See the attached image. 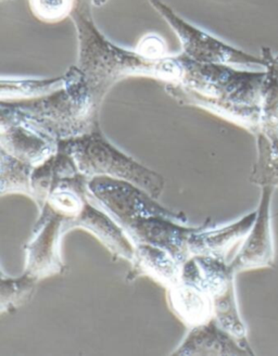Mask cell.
Segmentation results:
<instances>
[{"instance_id":"6","label":"cell","mask_w":278,"mask_h":356,"mask_svg":"<svg viewBox=\"0 0 278 356\" xmlns=\"http://www.w3.org/2000/svg\"><path fill=\"white\" fill-rule=\"evenodd\" d=\"M159 13L172 30L177 35L181 44V55L199 63L234 65V67H262L264 60L248 52L233 47L220 38L197 28L179 17L171 7L162 0H147Z\"/></svg>"},{"instance_id":"10","label":"cell","mask_w":278,"mask_h":356,"mask_svg":"<svg viewBox=\"0 0 278 356\" xmlns=\"http://www.w3.org/2000/svg\"><path fill=\"white\" fill-rule=\"evenodd\" d=\"M260 204L254 226L245 238L243 247L231 264L234 272L272 266L274 263L273 236L271 227V202L273 186H262Z\"/></svg>"},{"instance_id":"1","label":"cell","mask_w":278,"mask_h":356,"mask_svg":"<svg viewBox=\"0 0 278 356\" xmlns=\"http://www.w3.org/2000/svg\"><path fill=\"white\" fill-rule=\"evenodd\" d=\"M177 82L165 90L179 104L197 106L229 120L256 135L260 129L262 85L265 71H248L234 65L199 63L175 56Z\"/></svg>"},{"instance_id":"13","label":"cell","mask_w":278,"mask_h":356,"mask_svg":"<svg viewBox=\"0 0 278 356\" xmlns=\"http://www.w3.org/2000/svg\"><path fill=\"white\" fill-rule=\"evenodd\" d=\"M256 218V210L219 229H208L210 220H206L189 237L190 257H210L226 260L229 251L248 236Z\"/></svg>"},{"instance_id":"4","label":"cell","mask_w":278,"mask_h":356,"mask_svg":"<svg viewBox=\"0 0 278 356\" xmlns=\"http://www.w3.org/2000/svg\"><path fill=\"white\" fill-rule=\"evenodd\" d=\"M63 88L33 99L0 102V123L21 122L57 140H69L99 127L101 104L95 100L77 65L65 73Z\"/></svg>"},{"instance_id":"5","label":"cell","mask_w":278,"mask_h":356,"mask_svg":"<svg viewBox=\"0 0 278 356\" xmlns=\"http://www.w3.org/2000/svg\"><path fill=\"white\" fill-rule=\"evenodd\" d=\"M85 177L104 176L136 185L159 199L165 187L163 176L122 152L102 135L99 127L77 138L61 140Z\"/></svg>"},{"instance_id":"16","label":"cell","mask_w":278,"mask_h":356,"mask_svg":"<svg viewBox=\"0 0 278 356\" xmlns=\"http://www.w3.org/2000/svg\"><path fill=\"white\" fill-rule=\"evenodd\" d=\"M77 174H80V172L77 170L72 156L60 141L57 152L44 163L34 168L33 171L32 199L36 203L38 210L45 207L50 193L60 181L73 177Z\"/></svg>"},{"instance_id":"11","label":"cell","mask_w":278,"mask_h":356,"mask_svg":"<svg viewBox=\"0 0 278 356\" xmlns=\"http://www.w3.org/2000/svg\"><path fill=\"white\" fill-rule=\"evenodd\" d=\"M59 143L28 124L0 123V149L34 168L54 156L59 149Z\"/></svg>"},{"instance_id":"20","label":"cell","mask_w":278,"mask_h":356,"mask_svg":"<svg viewBox=\"0 0 278 356\" xmlns=\"http://www.w3.org/2000/svg\"><path fill=\"white\" fill-rule=\"evenodd\" d=\"M34 166L20 161L0 149V193H22L32 198Z\"/></svg>"},{"instance_id":"24","label":"cell","mask_w":278,"mask_h":356,"mask_svg":"<svg viewBox=\"0 0 278 356\" xmlns=\"http://www.w3.org/2000/svg\"><path fill=\"white\" fill-rule=\"evenodd\" d=\"M137 51L149 59L167 58V44L159 35L148 34L140 40L136 47Z\"/></svg>"},{"instance_id":"22","label":"cell","mask_w":278,"mask_h":356,"mask_svg":"<svg viewBox=\"0 0 278 356\" xmlns=\"http://www.w3.org/2000/svg\"><path fill=\"white\" fill-rule=\"evenodd\" d=\"M40 280L25 273L17 278L1 277L0 280V312L15 311L32 298Z\"/></svg>"},{"instance_id":"23","label":"cell","mask_w":278,"mask_h":356,"mask_svg":"<svg viewBox=\"0 0 278 356\" xmlns=\"http://www.w3.org/2000/svg\"><path fill=\"white\" fill-rule=\"evenodd\" d=\"M28 3L38 20L56 23L71 15L75 0H28Z\"/></svg>"},{"instance_id":"3","label":"cell","mask_w":278,"mask_h":356,"mask_svg":"<svg viewBox=\"0 0 278 356\" xmlns=\"http://www.w3.org/2000/svg\"><path fill=\"white\" fill-rule=\"evenodd\" d=\"M90 0H75L70 17L79 40L77 67L84 75L95 100L101 104L113 85L129 76H147L177 82L179 67L175 56L149 59L136 49L120 47L108 40L95 24Z\"/></svg>"},{"instance_id":"2","label":"cell","mask_w":278,"mask_h":356,"mask_svg":"<svg viewBox=\"0 0 278 356\" xmlns=\"http://www.w3.org/2000/svg\"><path fill=\"white\" fill-rule=\"evenodd\" d=\"M88 198L117 222L133 245L161 248L181 264L190 259L188 239L200 226H189L184 213L164 208L136 185L104 176L88 179Z\"/></svg>"},{"instance_id":"7","label":"cell","mask_w":278,"mask_h":356,"mask_svg":"<svg viewBox=\"0 0 278 356\" xmlns=\"http://www.w3.org/2000/svg\"><path fill=\"white\" fill-rule=\"evenodd\" d=\"M196 261L202 284L213 303V319L223 330L236 338L243 346L250 348L246 327L237 307L234 272L226 260L210 257H193Z\"/></svg>"},{"instance_id":"12","label":"cell","mask_w":278,"mask_h":356,"mask_svg":"<svg viewBox=\"0 0 278 356\" xmlns=\"http://www.w3.org/2000/svg\"><path fill=\"white\" fill-rule=\"evenodd\" d=\"M75 228H82L90 232L115 257L129 262L134 254V245L124 230L117 225V222L108 213L90 200H88L76 218L65 220V234Z\"/></svg>"},{"instance_id":"18","label":"cell","mask_w":278,"mask_h":356,"mask_svg":"<svg viewBox=\"0 0 278 356\" xmlns=\"http://www.w3.org/2000/svg\"><path fill=\"white\" fill-rule=\"evenodd\" d=\"M88 200V178L80 173L60 181L45 206L65 220H72L82 212Z\"/></svg>"},{"instance_id":"21","label":"cell","mask_w":278,"mask_h":356,"mask_svg":"<svg viewBox=\"0 0 278 356\" xmlns=\"http://www.w3.org/2000/svg\"><path fill=\"white\" fill-rule=\"evenodd\" d=\"M258 159L254 165L251 181L256 185L278 187V135L266 138L262 134H256Z\"/></svg>"},{"instance_id":"14","label":"cell","mask_w":278,"mask_h":356,"mask_svg":"<svg viewBox=\"0 0 278 356\" xmlns=\"http://www.w3.org/2000/svg\"><path fill=\"white\" fill-rule=\"evenodd\" d=\"M173 355H254L236 338L221 328L212 319L190 328Z\"/></svg>"},{"instance_id":"17","label":"cell","mask_w":278,"mask_h":356,"mask_svg":"<svg viewBox=\"0 0 278 356\" xmlns=\"http://www.w3.org/2000/svg\"><path fill=\"white\" fill-rule=\"evenodd\" d=\"M261 57L264 60L265 76L262 85L260 129L256 134L272 138L278 135V55L270 48H262Z\"/></svg>"},{"instance_id":"8","label":"cell","mask_w":278,"mask_h":356,"mask_svg":"<svg viewBox=\"0 0 278 356\" xmlns=\"http://www.w3.org/2000/svg\"><path fill=\"white\" fill-rule=\"evenodd\" d=\"M40 212L32 237L25 245V273L38 280L51 277L65 270L61 257V240L65 235V218L47 206Z\"/></svg>"},{"instance_id":"9","label":"cell","mask_w":278,"mask_h":356,"mask_svg":"<svg viewBox=\"0 0 278 356\" xmlns=\"http://www.w3.org/2000/svg\"><path fill=\"white\" fill-rule=\"evenodd\" d=\"M167 295L174 314L189 328L213 319V303L202 284L194 257L184 263L181 280L167 289Z\"/></svg>"},{"instance_id":"19","label":"cell","mask_w":278,"mask_h":356,"mask_svg":"<svg viewBox=\"0 0 278 356\" xmlns=\"http://www.w3.org/2000/svg\"><path fill=\"white\" fill-rule=\"evenodd\" d=\"M65 74L45 79H1L0 99L1 102L33 99L51 94L65 86Z\"/></svg>"},{"instance_id":"15","label":"cell","mask_w":278,"mask_h":356,"mask_svg":"<svg viewBox=\"0 0 278 356\" xmlns=\"http://www.w3.org/2000/svg\"><path fill=\"white\" fill-rule=\"evenodd\" d=\"M134 247V254L129 261L132 265L129 280L147 276L167 289L173 287L181 280L184 264L179 262L169 252L150 245H137Z\"/></svg>"},{"instance_id":"25","label":"cell","mask_w":278,"mask_h":356,"mask_svg":"<svg viewBox=\"0 0 278 356\" xmlns=\"http://www.w3.org/2000/svg\"><path fill=\"white\" fill-rule=\"evenodd\" d=\"M92 1V6H96V7H101V6L106 5V3L109 1V0H90Z\"/></svg>"}]
</instances>
